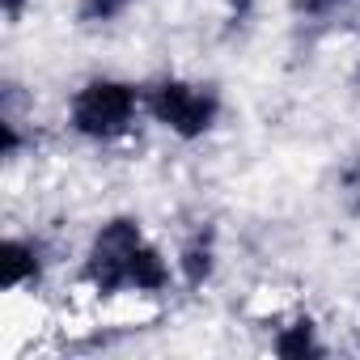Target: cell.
Masks as SVG:
<instances>
[{
  "label": "cell",
  "mask_w": 360,
  "mask_h": 360,
  "mask_svg": "<svg viewBox=\"0 0 360 360\" xmlns=\"http://www.w3.org/2000/svg\"><path fill=\"white\" fill-rule=\"evenodd\" d=\"M34 94L5 77L0 81V161L5 165H18L30 148H34Z\"/></svg>",
  "instance_id": "obj_5"
},
{
  "label": "cell",
  "mask_w": 360,
  "mask_h": 360,
  "mask_svg": "<svg viewBox=\"0 0 360 360\" xmlns=\"http://www.w3.org/2000/svg\"><path fill=\"white\" fill-rule=\"evenodd\" d=\"M174 267H178V280H183L191 292H200V288H208L217 280V267H221V229H217L212 217H200V221H191L183 233H178Z\"/></svg>",
  "instance_id": "obj_4"
},
{
  "label": "cell",
  "mask_w": 360,
  "mask_h": 360,
  "mask_svg": "<svg viewBox=\"0 0 360 360\" xmlns=\"http://www.w3.org/2000/svg\"><path fill=\"white\" fill-rule=\"evenodd\" d=\"M140 119H144V85H136L127 77H110V72L85 77L68 94V110H64L68 131L98 148L131 140Z\"/></svg>",
  "instance_id": "obj_1"
},
{
  "label": "cell",
  "mask_w": 360,
  "mask_h": 360,
  "mask_svg": "<svg viewBox=\"0 0 360 360\" xmlns=\"http://www.w3.org/2000/svg\"><path fill=\"white\" fill-rule=\"evenodd\" d=\"M221 5H225V13H229L233 22H246V18L255 13V5H259V0H221Z\"/></svg>",
  "instance_id": "obj_12"
},
{
  "label": "cell",
  "mask_w": 360,
  "mask_h": 360,
  "mask_svg": "<svg viewBox=\"0 0 360 360\" xmlns=\"http://www.w3.org/2000/svg\"><path fill=\"white\" fill-rule=\"evenodd\" d=\"M47 246L26 233H5L0 242V284L5 292H26L47 280Z\"/></svg>",
  "instance_id": "obj_6"
},
{
  "label": "cell",
  "mask_w": 360,
  "mask_h": 360,
  "mask_svg": "<svg viewBox=\"0 0 360 360\" xmlns=\"http://www.w3.org/2000/svg\"><path fill=\"white\" fill-rule=\"evenodd\" d=\"M347 89H352V98L360 102V60H356V68L347 72Z\"/></svg>",
  "instance_id": "obj_13"
},
{
  "label": "cell",
  "mask_w": 360,
  "mask_h": 360,
  "mask_svg": "<svg viewBox=\"0 0 360 360\" xmlns=\"http://www.w3.org/2000/svg\"><path fill=\"white\" fill-rule=\"evenodd\" d=\"M271 352L284 356V360H309V356H326L330 347L322 343V326H318L314 314H292L271 335Z\"/></svg>",
  "instance_id": "obj_7"
},
{
  "label": "cell",
  "mask_w": 360,
  "mask_h": 360,
  "mask_svg": "<svg viewBox=\"0 0 360 360\" xmlns=\"http://www.w3.org/2000/svg\"><path fill=\"white\" fill-rule=\"evenodd\" d=\"M140 0H77V26L81 30H106L123 22Z\"/></svg>",
  "instance_id": "obj_9"
},
{
  "label": "cell",
  "mask_w": 360,
  "mask_h": 360,
  "mask_svg": "<svg viewBox=\"0 0 360 360\" xmlns=\"http://www.w3.org/2000/svg\"><path fill=\"white\" fill-rule=\"evenodd\" d=\"M148 242V229L136 212H110L94 225L85 255H81V284L98 301H115L131 292V267L140 246Z\"/></svg>",
  "instance_id": "obj_3"
},
{
  "label": "cell",
  "mask_w": 360,
  "mask_h": 360,
  "mask_svg": "<svg viewBox=\"0 0 360 360\" xmlns=\"http://www.w3.org/2000/svg\"><path fill=\"white\" fill-rule=\"evenodd\" d=\"M335 200L347 221L360 225V148H352L335 169Z\"/></svg>",
  "instance_id": "obj_8"
},
{
  "label": "cell",
  "mask_w": 360,
  "mask_h": 360,
  "mask_svg": "<svg viewBox=\"0 0 360 360\" xmlns=\"http://www.w3.org/2000/svg\"><path fill=\"white\" fill-rule=\"evenodd\" d=\"M347 5V0H297V13L301 18H330Z\"/></svg>",
  "instance_id": "obj_10"
},
{
  "label": "cell",
  "mask_w": 360,
  "mask_h": 360,
  "mask_svg": "<svg viewBox=\"0 0 360 360\" xmlns=\"http://www.w3.org/2000/svg\"><path fill=\"white\" fill-rule=\"evenodd\" d=\"M144 115L174 140L200 144L208 140L221 119H225V94L217 81H195V77H178L165 72L144 85Z\"/></svg>",
  "instance_id": "obj_2"
},
{
  "label": "cell",
  "mask_w": 360,
  "mask_h": 360,
  "mask_svg": "<svg viewBox=\"0 0 360 360\" xmlns=\"http://www.w3.org/2000/svg\"><path fill=\"white\" fill-rule=\"evenodd\" d=\"M34 5H39V0H0V13H5V22H9V26H18Z\"/></svg>",
  "instance_id": "obj_11"
}]
</instances>
